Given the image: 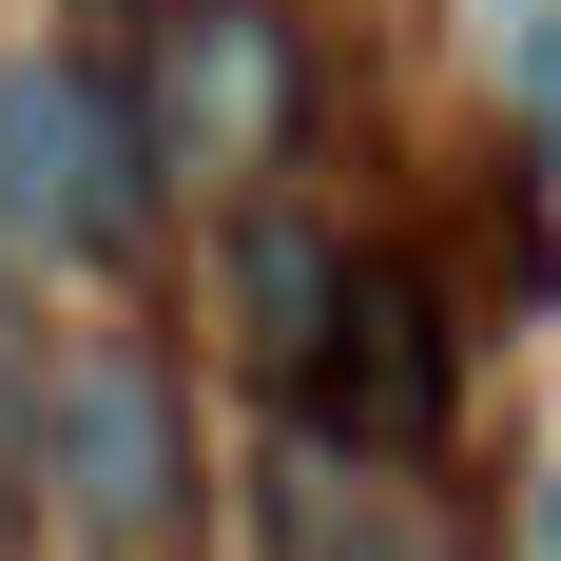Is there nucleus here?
Here are the masks:
<instances>
[{
	"mask_svg": "<svg viewBox=\"0 0 561 561\" xmlns=\"http://www.w3.org/2000/svg\"><path fill=\"white\" fill-rule=\"evenodd\" d=\"M0 232L20 252H78V272L156 232V136H136V98L98 58H20L0 78Z\"/></svg>",
	"mask_w": 561,
	"mask_h": 561,
	"instance_id": "1",
	"label": "nucleus"
},
{
	"mask_svg": "<svg viewBox=\"0 0 561 561\" xmlns=\"http://www.w3.org/2000/svg\"><path fill=\"white\" fill-rule=\"evenodd\" d=\"M39 484H58V523L98 561H174V523H194V426H174V368L156 348H78L58 368V407H39Z\"/></svg>",
	"mask_w": 561,
	"mask_h": 561,
	"instance_id": "2",
	"label": "nucleus"
},
{
	"mask_svg": "<svg viewBox=\"0 0 561 561\" xmlns=\"http://www.w3.org/2000/svg\"><path fill=\"white\" fill-rule=\"evenodd\" d=\"M290 426H310V446H348V465H446V426H465L446 310H426L407 272H348L330 330H310V368H290Z\"/></svg>",
	"mask_w": 561,
	"mask_h": 561,
	"instance_id": "3",
	"label": "nucleus"
},
{
	"mask_svg": "<svg viewBox=\"0 0 561 561\" xmlns=\"http://www.w3.org/2000/svg\"><path fill=\"white\" fill-rule=\"evenodd\" d=\"M136 136H156L174 174H272V136H290V20L272 0H174L156 78H136Z\"/></svg>",
	"mask_w": 561,
	"mask_h": 561,
	"instance_id": "4",
	"label": "nucleus"
},
{
	"mask_svg": "<svg viewBox=\"0 0 561 561\" xmlns=\"http://www.w3.org/2000/svg\"><path fill=\"white\" fill-rule=\"evenodd\" d=\"M330 290H348V252L310 214H272V194H252V214H232V310H252V368H310V330H330Z\"/></svg>",
	"mask_w": 561,
	"mask_h": 561,
	"instance_id": "5",
	"label": "nucleus"
},
{
	"mask_svg": "<svg viewBox=\"0 0 561 561\" xmlns=\"http://www.w3.org/2000/svg\"><path fill=\"white\" fill-rule=\"evenodd\" d=\"M272 561H446V523L407 504V484H348V446H310L272 484Z\"/></svg>",
	"mask_w": 561,
	"mask_h": 561,
	"instance_id": "6",
	"label": "nucleus"
},
{
	"mask_svg": "<svg viewBox=\"0 0 561 561\" xmlns=\"http://www.w3.org/2000/svg\"><path fill=\"white\" fill-rule=\"evenodd\" d=\"M0 561H20V465H0Z\"/></svg>",
	"mask_w": 561,
	"mask_h": 561,
	"instance_id": "7",
	"label": "nucleus"
},
{
	"mask_svg": "<svg viewBox=\"0 0 561 561\" xmlns=\"http://www.w3.org/2000/svg\"><path fill=\"white\" fill-rule=\"evenodd\" d=\"M78 20H156V0H78Z\"/></svg>",
	"mask_w": 561,
	"mask_h": 561,
	"instance_id": "8",
	"label": "nucleus"
},
{
	"mask_svg": "<svg viewBox=\"0 0 561 561\" xmlns=\"http://www.w3.org/2000/svg\"><path fill=\"white\" fill-rule=\"evenodd\" d=\"M542 561H561V484H542Z\"/></svg>",
	"mask_w": 561,
	"mask_h": 561,
	"instance_id": "9",
	"label": "nucleus"
}]
</instances>
